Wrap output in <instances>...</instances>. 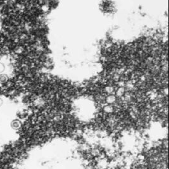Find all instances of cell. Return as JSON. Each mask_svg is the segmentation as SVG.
<instances>
[{
  "label": "cell",
  "mask_w": 169,
  "mask_h": 169,
  "mask_svg": "<svg viewBox=\"0 0 169 169\" xmlns=\"http://www.w3.org/2000/svg\"><path fill=\"white\" fill-rule=\"evenodd\" d=\"M5 70V65L3 63L0 62V74L3 73Z\"/></svg>",
  "instance_id": "3"
},
{
  "label": "cell",
  "mask_w": 169,
  "mask_h": 169,
  "mask_svg": "<svg viewBox=\"0 0 169 169\" xmlns=\"http://www.w3.org/2000/svg\"><path fill=\"white\" fill-rule=\"evenodd\" d=\"M1 55H0V60H1Z\"/></svg>",
  "instance_id": "5"
},
{
  "label": "cell",
  "mask_w": 169,
  "mask_h": 169,
  "mask_svg": "<svg viewBox=\"0 0 169 169\" xmlns=\"http://www.w3.org/2000/svg\"><path fill=\"white\" fill-rule=\"evenodd\" d=\"M21 126H22V123L20 121H19L18 119L13 120L10 123V127L13 130H18L21 127Z\"/></svg>",
  "instance_id": "1"
},
{
  "label": "cell",
  "mask_w": 169,
  "mask_h": 169,
  "mask_svg": "<svg viewBox=\"0 0 169 169\" xmlns=\"http://www.w3.org/2000/svg\"><path fill=\"white\" fill-rule=\"evenodd\" d=\"M3 104V100L1 98H0V107H1Z\"/></svg>",
  "instance_id": "4"
},
{
  "label": "cell",
  "mask_w": 169,
  "mask_h": 169,
  "mask_svg": "<svg viewBox=\"0 0 169 169\" xmlns=\"http://www.w3.org/2000/svg\"><path fill=\"white\" fill-rule=\"evenodd\" d=\"M9 80L8 75L5 74H0V84H6Z\"/></svg>",
  "instance_id": "2"
}]
</instances>
